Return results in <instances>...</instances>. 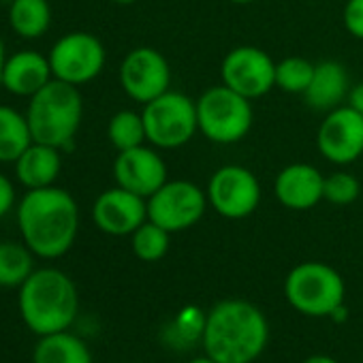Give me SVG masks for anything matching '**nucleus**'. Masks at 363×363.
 Here are the masks:
<instances>
[{
	"label": "nucleus",
	"instance_id": "22",
	"mask_svg": "<svg viewBox=\"0 0 363 363\" xmlns=\"http://www.w3.org/2000/svg\"><path fill=\"white\" fill-rule=\"evenodd\" d=\"M33 143L26 113L11 105H0V162H16Z\"/></svg>",
	"mask_w": 363,
	"mask_h": 363
},
{
	"label": "nucleus",
	"instance_id": "11",
	"mask_svg": "<svg viewBox=\"0 0 363 363\" xmlns=\"http://www.w3.org/2000/svg\"><path fill=\"white\" fill-rule=\"evenodd\" d=\"M118 79L130 101L145 105L171 90V67L158 50L143 45L122 58Z\"/></svg>",
	"mask_w": 363,
	"mask_h": 363
},
{
	"label": "nucleus",
	"instance_id": "10",
	"mask_svg": "<svg viewBox=\"0 0 363 363\" xmlns=\"http://www.w3.org/2000/svg\"><path fill=\"white\" fill-rule=\"evenodd\" d=\"M210 208L229 220H242L252 216L261 206V184L257 175L242 164L218 167L208 182Z\"/></svg>",
	"mask_w": 363,
	"mask_h": 363
},
{
	"label": "nucleus",
	"instance_id": "26",
	"mask_svg": "<svg viewBox=\"0 0 363 363\" xmlns=\"http://www.w3.org/2000/svg\"><path fill=\"white\" fill-rule=\"evenodd\" d=\"M314 62L301 56H289L276 62V88L286 94H301L308 90L312 75H314Z\"/></svg>",
	"mask_w": 363,
	"mask_h": 363
},
{
	"label": "nucleus",
	"instance_id": "31",
	"mask_svg": "<svg viewBox=\"0 0 363 363\" xmlns=\"http://www.w3.org/2000/svg\"><path fill=\"white\" fill-rule=\"evenodd\" d=\"M348 105L363 113V84L350 88V92H348Z\"/></svg>",
	"mask_w": 363,
	"mask_h": 363
},
{
	"label": "nucleus",
	"instance_id": "14",
	"mask_svg": "<svg viewBox=\"0 0 363 363\" xmlns=\"http://www.w3.org/2000/svg\"><path fill=\"white\" fill-rule=\"evenodd\" d=\"M113 179L116 184L147 199L152 197L167 177V162L154 145H137L124 152H118L113 160Z\"/></svg>",
	"mask_w": 363,
	"mask_h": 363
},
{
	"label": "nucleus",
	"instance_id": "20",
	"mask_svg": "<svg viewBox=\"0 0 363 363\" xmlns=\"http://www.w3.org/2000/svg\"><path fill=\"white\" fill-rule=\"evenodd\" d=\"M9 26L11 30L26 39H41L52 28V5L50 0H9Z\"/></svg>",
	"mask_w": 363,
	"mask_h": 363
},
{
	"label": "nucleus",
	"instance_id": "17",
	"mask_svg": "<svg viewBox=\"0 0 363 363\" xmlns=\"http://www.w3.org/2000/svg\"><path fill=\"white\" fill-rule=\"evenodd\" d=\"M52 79L54 73L48 54H41L37 50H20L7 56L0 88H5L13 96L30 99Z\"/></svg>",
	"mask_w": 363,
	"mask_h": 363
},
{
	"label": "nucleus",
	"instance_id": "33",
	"mask_svg": "<svg viewBox=\"0 0 363 363\" xmlns=\"http://www.w3.org/2000/svg\"><path fill=\"white\" fill-rule=\"evenodd\" d=\"M346 314H348V312H346V306L342 303V306H337V308L331 312V316H329V318H333L335 323H342V320H346Z\"/></svg>",
	"mask_w": 363,
	"mask_h": 363
},
{
	"label": "nucleus",
	"instance_id": "24",
	"mask_svg": "<svg viewBox=\"0 0 363 363\" xmlns=\"http://www.w3.org/2000/svg\"><path fill=\"white\" fill-rule=\"evenodd\" d=\"M107 139L118 152H124V150L147 143L141 111H133V109L116 111L109 118V124H107Z\"/></svg>",
	"mask_w": 363,
	"mask_h": 363
},
{
	"label": "nucleus",
	"instance_id": "7",
	"mask_svg": "<svg viewBox=\"0 0 363 363\" xmlns=\"http://www.w3.org/2000/svg\"><path fill=\"white\" fill-rule=\"evenodd\" d=\"M147 143L158 150H177L199 133L197 101L184 92L167 90L141 109Z\"/></svg>",
	"mask_w": 363,
	"mask_h": 363
},
{
	"label": "nucleus",
	"instance_id": "32",
	"mask_svg": "<svg viewBox=\"0 0 363 363\" xmlns=\"http://www.w3.org/2000/svg\"><path fill=\"white\" fill-rule=\"evenodd\" d=\"M7 48H5V41L0 37V84H3V69H5V62H7Z\"/></svg>",
	"mask_w": 363,
	"mask_h": 363
},
{
	"label": "nucleus",
	"instance_id": "28",
	"mask_svg": "<svg viewBox=\"0 0 363 363\" xmlns=\"http://www.w3.org/2000/svg\"><path fill=\"white\" fill-rule=\"evenodd\" d=\"M206 314L199 310V308H186L177 316V323L175 327L179 329L182 337L186 340H195V337H203V329H206Z\"/></svg>",
	"mask_w": 363,
	"mask_h": 363
},
{
	"label": "nucleus",
	"instance_id": "35",
	"mask_svg": "<svg viewBox=\"0 0 363 363\" xmlns=\"http://www.w3.org/2000/svg\"><path fill=\"white\" fill-rule=\"evenodd\" d=\"M189 363H218V361H214L212 357H197V359H193V361H189Z\"/></svg>",
	"mask_w": 363,
	"mask_h": 363
},
{
	"label": "nucleus",
	"instance_id": "18",
	"mask_svg": "<svg viewBox=\"0 0 363 363\" xmlns=\"http://www.w3.org/2000/svg\"><path fill=\"white\" fill-rule=\"evenodd\" d=\"M62 154L54 145L33 141L13 162L18 182L26 191L56 186V179L62 173Z\"/></svg>",
	"mask_w": 363,
	"mask_h": 363
},
{
	"label": "nucleus",
	"instance_id": "4",
	"mask_svg": "<svg viewBox=\"0 0 363 363\" xmlns=\"http://www.w3.org/2000/svg\"><path fill=\"white\" fill-rule=\"evenodd\" d=\"M26 120L33 141L54 145L58 150L73 147L84 120V96L77 86L52 79L35 96L28 99Z\"/></svg>",
	"mask_w": 363,
	"mask_h": 363
},
{
	"label": "nucleus",
	"instance_id": "1",
	"mask_svg": "<svg viewBox=\"0 0 363 363\" xmlns=\"http://www.w3.org/2000/svg\"><path fill=\"white\" fill-rule=\"evenodd\" d=\"M16 220L22 242L39 259L65 257L79 233L77 201L60 186L26 191L18 201Z\"/></svg>",
	"mask_w": 363,
	"mask_h": 363
},
{
	"label": "nucleus",
	"instance_id": "25",
	"mask_svg": "<svg viewBox=\"0 0 363 363\" xmlns=\"http://www.w3.org/2000/svg\"><path fill=\"white\" fill-rule=\"evenodd\" d=\"M169 246H171V233L152 220H145L130 235V248H133L135 257L143 263L160 261L169 252Z\"/></svg>",
	"mask_w": 363,
	"mask_h": 363
},
{
	"label": "nucleus",
	"instance_id": "21",
	"mask_svg": "<svg viewBox=\"0 0 363 363\" xmlns=\"http://www.w3.org/2000/svg\"><path fill=\"white\" fill-rule=\"evenodd\" d=\"M33 363H92V352L77 335L58 331L39 340L35 346Z\"/></svg>",
	"mask_w": 363,
	"mask_h": 363
},
{
	"label": "nucleus",
	"instance_id": "19",
	"mask_svg": "<svg viewBox=\"0 0 363 363\" xmlns=\"http://www.w3.org/2000/svg\"><path fill=\"white\" fill-rule=\"evenodd\" d=\"M350 92V79L344 69V65L335 60H323L314 67L312 82L308 90L303 92L306 103L316 111H331L348 99Z\"/></svg>",
	"mask_w": 363,
	"mask_h": 363
},
{
	"label": "nucleus",
	"instance_id": "8",
	"mask_svg": "<svg viewBox=\"0 0 363 363\" xmlns=\"http://www.w3.org/2000/svg\"><path fill=\"white\" fill-rule=\"evenodd\" d=\"M54 79L71 86H84L94 82L107 62L103 41L86 30H73L62 35L48 52Z\"/></svg>",
	"mask_w": 363,
	"mask_h": 363
},
{
	"label": "nucleus",
	"instance_id": "27",
	"mask_svg": "<svg viewBox=\"0 0 363 363\" xmlns=\"http://www.w3.org/2000/svg\"><path fill=\"white\" fill-rule=\"evenodd\" d=\"M361 195V182L357 175L348 171H333L325 175L323 186V201H329L331 206H350Z\"/></svg>",
	"mask_w": 363,
	"mask_h": 363
},
{
	"label": "nucleus",
	"instance_id": "29",
	"mask_svg": "<svg viewBox=\"0 0 363 363\" xmlns=\"http://www.w3.org/2000/svg\"><path fill=\"white\" fill-rule=\"evenodd\" d=\"M342 22L350 37L363 41V0H348L344 5Z\"/></svg>",
	"mask_w": 363,
	"mask_h": 363
},
{
	"label": "nucleus",
	"instance_id": "6",
	"mask_svg": "<svg viewBox=\"0 0 363 363\" xmlns=\"http://www.w3.org/2000/svg\"><path fill=\"white\" fill-rule=\"evenodd\" d=\"M286 301L306 316H331L344 303L346 284L337 269L320 261H308L293 267L284 280Z\"/></svg>",
	"mask_w": 363,
	"mask_h": 363
},
{
	"label": "nucleus",
	"instance_id": "37",
	"mask_svg": "<svg viewBox=\"0 0 363 363\" xmlns=\"http://www.w3.org/2000/svg\"><path fill=\"white\" fill-rule=\"evenodd\" d=\"M229 3H235V5H250L255 0H229Z\"/></svg>",
	"mask_w": 363,
	"mask_h": 363
},
{
	"label": "nucleus",
	"instance_id": "16",
	"mask_svg": "<svg viewBox=\"0 0 363 363\" xmlns=\"http://www.w3.org/2000/svg\"><path fill=\"white\" fill-rule=\"evenodd\" d=\"M325 175L310 162H291L274 179L276 199L293 212H306L323 201Z\"/></svg>",
	"mask_w": 363,
	"mask_h": 363
},
{
	"label": "nucleus",
	"instance_id": "12",
	"mask_svg": "<svg viewBox=\"0 0 363 363\" xmlns=\"http://www.w3.org/2000/svg\"><path fill=\"white\" fill-rule=\"evenodd\" d=\"M220 77L225 86L255 101L276 88V62L261 48L240 45L223 58Z\"/></svg>",
	"mask_w": 363,
	"mask_h": 363
},
{
	"label": "nucleus",
	"instance_id": "5",
	"mask_svg": "<svg viewBox=\"0 0 363 363\" xmlns=\"http://www.w3.org/2000/svg\"><path fill=\"white\" fill-rule=\"evenodd\" d=\"M199 133L214 143L231 145L242 141L255 122L252 101L229 86H212L197 99Z\"/></svg>",
	"mask_w": 363,
	"mask_h": 363
},
{
	"label": "nucleus",
	"instance_id": "2",
	"mask_svg": "<svg viewBox=\"0 0 363 363\" xmlns=\"http://www.w3.org/2000/svg\"><path fill=\"white\" fill-rule=\"evenodd\" d=\"M267 340L265 314L246 299L218 301L206 318L203 346L218 363H252L265 350Z\"/></svg>",
	"mask_w": 363,
	"mask_h": 363
},
{
	"label": "nucleus",
	"instance_id": "15",
	"mask_svg": "<svg viewBox=\"0 0 363 363\" xmlns=\"http://www.w3.org/2000/svg\"><path fill=\"white\" fill-rule=\"evenodd\" d=\"M92 220L96 229L107 235H133L147 220V199L116 184L94 199Z\"/></svg>",
	"mask_w": 363,
	"mask_h": 363
},
{
	"label": "nucleus",
	"instance_id": "13",
	"mask_svg": "<svg viewBox=\"0 0 363 363\" xmlns=\"http://www.w3.org/2000/svg\"><path fill=\"white\" fill-rule=\"evenodd\" d=\"M316 147L325 160L346 167L363 156V113L340 105L325 113L316 130Z\"/></svg>",
	"mask_w": 363,
	"mask_h": 363
},
{
	"label": "nucleus",
	"instance_id": "34",
	"mask_svg": "<svg viewBox=\"0 0 363 363\" xmlns=\"http://www.w3.org/2000/svg\"><path fill=\"white\" fill-rule=\"evenodd\" d=\"M303 363H337V361L331 359V357H327V354H312V357H308Z\"/></svg>",
	"mask_w": 363,
	"mask_h": 363
},
{
	"label": "nucleus",
	"instance_id": "3",
	"mask_svg": "<svg viewBox=\"0 0 363 363\" xmlns=\"http://www.w3.org/2000/svg\"><path fill=\"white\" fill-rule=\"evenodd\" d=\"M20 314L26 327L39 335L67 331L79 310L75 282L56 267L35 269L20 286Z\"/></svg>",
	"mask_w": 363,
	"mask_h": 363
},
{
	"label": "nucleus",
	"instance_id": "23",
	"mask_svg": "<svg viewBox=\"0 0 363 363\" xmlns=\"http://www.w3.org/2000/svg\"><path fill=\"white\" fill-rule=\"evenodd\" d=\"M35 272V255L24 242H0V286L20 289Z\"/></svg>",
	"mask_w": 363,
	"mask_h": 363
},
{
	"label": "nucleus",
	"instance_id": "30",
	"mask_svg": "<svg viewBox=\"0 0 363 363\" xmlns=\"http://www.w3.org/2000/svg\"><path fill=\"white\" fill-rule=\"evenodd\" d=\"M18 208V193H16V184L13 179L0 171V218H5L7 214H11Z\"/></svg>",
	"mask_w": 363,
	"mask_h": 363
},
{
	"label": "nucleus",
	"instance_id": "9",
	"mask_svg": "<svg viewBox=\"0 0 363 363\" xmlns=\"http://www.w3.org/2000/svg\"><path fill=\"white\" fill-rule=\"evenodd\" d=\"M208 193L189 179H167L147 197V220L160 225L169 233L195 227L208 210Z\"/></svg>",
	"mask_w": 363,
	"mask_h": 363
},
{
	"label": "nucleus",
	"instance_id": "36",
	"mask_svg": "<svg viewBox=\"0 0 363 363\" xmlns=\"http://www.w3.org/2000/svg\"><path fill=\"white\" fill-rule=\"evenodd\" d=\"M109 3H113V5H120V7H128V5H135L137 0H109Z\"/></svg>",
	"mask_w": 363,
	"mask_h": 363
}]
</instances>
